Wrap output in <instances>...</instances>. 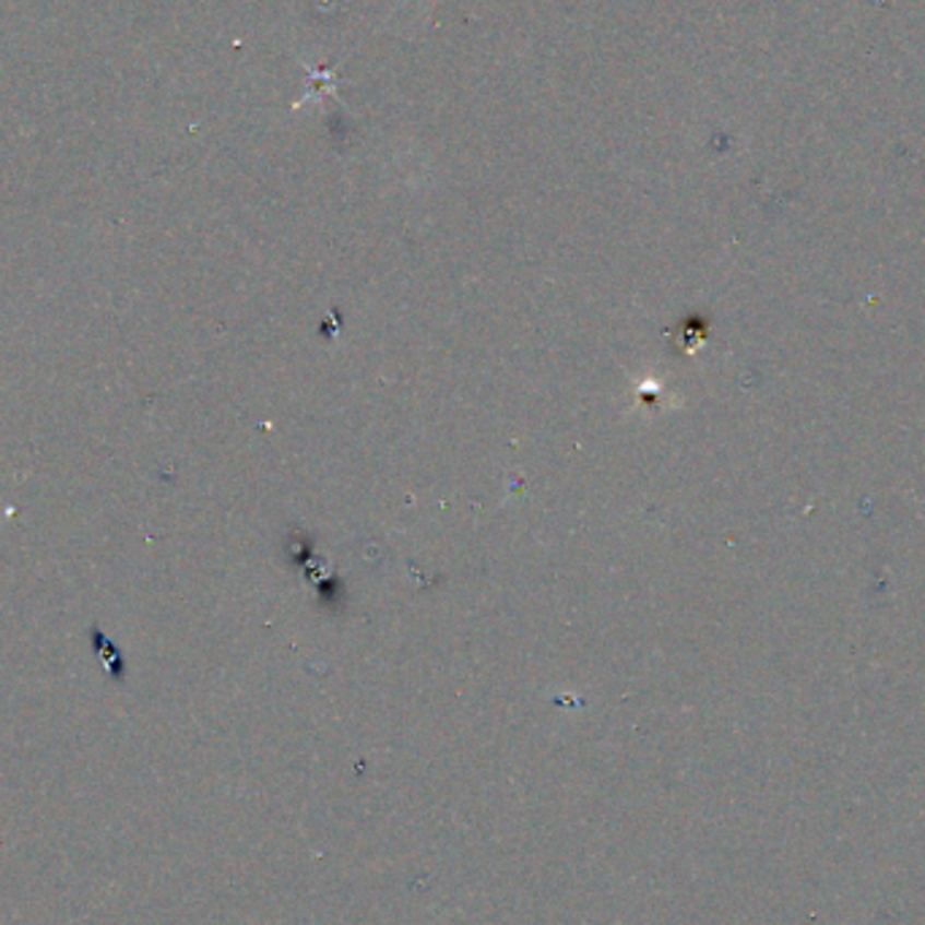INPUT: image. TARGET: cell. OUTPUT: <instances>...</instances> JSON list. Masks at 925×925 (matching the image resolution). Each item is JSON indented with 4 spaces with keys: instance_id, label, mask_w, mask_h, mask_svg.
I'll use <instances>...</instances> for the list:
<instances>
[{
    "instance_id": "obj_2",
    "label": "cell",
    "mask_w": 925,
    "mask_h": 925,
    "mask_svg": "<svg viewBox=\"0 0 925 925\" xmlns=\"http://www.w3.org/2000/svg\"><path fill=\"white\" fill-rule=\"evenodd\" d=\"M406 3H412V0H401V5H406Z\"/></svg>"
},
{
    "instance_id": "obj_1",
    "label": "cell",
    "mask_w": 925,
    "mask_h": 925,
    "mask_svg": "<svg viewBox=\"0 0 925 925\" xmlns=\"http://www.w3.org/2000/svg\"><path fill=\"white\" fill-rule=\"evenodd\" d=\"M306 71H309V90H306L304 98L295 100L293 109H300V106H306L311 100V104H320L325 95H333L336 98V66L333 68H309L306 66Z\"/></svg>"
}]
</instances>
